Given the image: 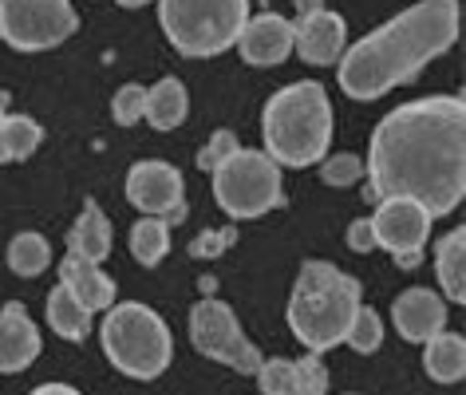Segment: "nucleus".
<instances>
[{
  "label": "nucleus",
  "mask_w": 466,
  "mask_h": 395,
  "mask_svg": "<svg viewBox=\"0 0 466 395\" xmlns=\"http://www.w3.org/2000/svg\"><path fill=\"white\" fill-rule=\"evenodd\" d=\"M182 190H186L182 170L170 167V162L147 158L127 170V202L150 218H182L186 214Z\"/></svg>",
  "instance_id": "obj_11"
},
{
  "label": "nucleus",
  "mask_w": 466,
  "mask_h": 395,
  "mask_svg": "<svg viewBox=\"0 0 466 395\" xmlns=\"http://www.w3.org/2000/svg\"><path fill=\"white\" fill-rule=\"evenodd\" d=\"M391 324L403 340L427 344L435 332L447 329V305H442V297L431 293V289H407L391 305Z\"/></svg>",
  "instance_id": "obj_15"
},
{
  "label": "nucleus",
  "mask_w": 466,
  "mask_h": 395,
  "mask_svg": "<svg viewBox=\"0 0 466 395\" xmlns=\"http://www.w3.org/2000/svg\"><path fill=\"white\" fill-rule=\"evenodd\" d=\"M371 229H376V246L388 249L400 269H415L431 238V214L411 198H380Z\"/></svg>",
  "instance_id": "obj_10"
},
{
  "label": "nucleus",
  "mask_w": 466,
  "mask_h": 395,
  "mask_svg": "<svg viewBox=\"0 0 466 395\" xmlns=\"http://www.w3.org/2000/svg\"><path fill=\"white\" fill-rule=\"evenodd\" d=\"M435 273H439V285L454 305L466 300V229L454 226L451 234L439 238L435 246Z\"/></svg>",
  "instance_id": "obj_21"
},
{
  "label": "nucleus",
  "mask_w": 466,
  "mask_h": 395,
  "mask_svg": "<svg viewBox=\"0 0 466 395\" xmlns=\"http://www.w3.org/2000/svg\"><path fill=\"white\" fill-rule=\"evenodd\" d=\"M32 395H84V391H76V388H67V383H44V388H36Z\"/></svg>",
  "instance_id": "obj_31"
},
{
  "label": "nucleus",
  "mask_w": 466,
  "mask_h": 395,
  "mask_svg": "<svg viewBox=\"0 0 466 395\" xmlns=\"http://www.w3.org/2000/svg\"><path fill=\"white\" fill-rule=\"evenodd\" d=\"M348 246H352L356 253L380 249V246H376V229H371V218H356V222L348 226Z\"/></svg>",
  "instance_id": "obj_30"
},
{
  "label": "nucleus",
  "mask_w": 466,
  "mask_h": 395,
  "mask_svg": "<svg viewBox=\"0 0 466 395\" xmlns=\"http://www.w3.org/2000/svg\"><path fill=\"white\" fill-rule=\"evenodd\" d=\"M214 198L233 222L246 218H261L281 206V167L265 155V150H246L238 147L229 158H221L214 170Z\"/></svg>",
  "instance_id": "obj_7"
},
{
  "label": "nucleus",
  "mask_w": 466,
  "mask_h": 395,
  "mask_svg": "<svg viewBox=\"0 0 466 395\" xmlns=\"http://www.w3.org/2000/svg\"><path fill=\"white\" fill-rule=\"evenodd\" d=\"M293 48L305 64L312 67H329L344 56L348 48V25L340 13H329V8H320V13L312 16H300L293 25Z\"/></svg>",
  "instance_id": "obj_13"
},
{
  "label": "nucleus",
  "mask_w": 466,
  "mask_h": 395,
  "mask_svg": "<svg viewBox=\"0 0 466 395\" xmlns=\"http://www.w3.org/2000/svg\"><path fill=\"white\" fill-rule=\"evenodd\" d=\"M131 253L138 265H147V269H155V265L170 253V226L162 222V218H138V222L131 226Z\"/></svg>",
  "instance_id": "obj_24"
},
{
  "label": "nucleus",
  "mask_w": 466,
  "mask_h": 395,
  "mask_svg": "<svg viewBox=\"0 0 466 395\" xmlns=\"http://www.w3.org/2000/svg\"><path fill=\"white\" fill-rule=\"evenodd\" d=\"M360 309V281L332 261H305L289 297V329L309 352L344 344V332Z\"/></svg>",
  "instance_id": "obj_4"
},
{
  "label": "nucleus",
  "mask_w": 466,
  "mask_h": 395,
  "mask_svg": "<svg viewBox=\"0 0 466 395\" xmlns=\"http://www.w3.org/2000/svg\"><path fill=\"white\" fill-rule=\"evenodd\" d=\"M52 265V246L48 238L36 234V229H25L8 241V269L20 277H40Z\"/></svg>",
  "instance_id": "obj_25"
},
{
  "label": "nucleus",
  "mask_w": 466,
  "mask_h": 395,
  "mask_svg": "<svg viewBox=\"0 0 466 395\" xmlns=\"http://www.w3.org/2000/svg\"><path fill=\"white\" fill-rule=\"evenodd\" d=\"M167 40L190 60L233 48L249 20V0H158Z\"/></svg>",
  "instance_id": "obj_6"
},
{
  "label": "nucleus",
  "mask_w": 466,
  "mask_h": 395,
  "mask_svg": "<svg viewBox=\"0 0 466 395\" xmlns=\"http://www.w3.org/2000/svg\"><path fill=\"white\" fill-rule=\"evenodd\" d=\"M423 368L435 383H462L466 376V340L459 332H435L423 344Z\"/></svg>",
  "instance_id": "obj_20"
},
{
  "label": "nucleus",
  "mask_w": 466,
  "mask_h": 395,
  "mask_svg": "<svg viewBox=\"0 0 466 395\" xmlns=\"http://www.w3.org/2000/svg\"><path fill=\"white\" fill-rule=\"evenodd\" d=\"M79 28L72 0H0V40L16 52H48Z\"/></svg>",
  "instance_id": "obj_8"
},
{
  "label": "nucleus",
  "mask_w": 466,
  "mask_h": 395,
  "mask_svg": "<svg viewBox=\"0 0 466 395\" xmlns=\"http://www.w3.org/2000/svg\"><path fill=\"white\" fill-rule=\"evenodd\" d=\"M48 324L56 336H64V340H87L91 336V312L79 305V300L67 293L64 285H56L48 293Z\"/></svg>",
  "instance_id": "obj_22"
},
{
  "label": "nucleus",
  "mask_w": 466,
  "mask_h": 395,
  "mask_svg": "<svg viewBox=\"0 0 466 395\" xmlns=\"http://www.w3.org/2000/svg\"><path fill=\"white\" fill-rule=\"evenodd\" d=\"M344 344L356 348L360 356H371V352H376V348L383 344V317H380L376 309L360 305L356 317H352V324H348V332H344Z\"/></svg>",
  "instance_id": "obj_26"
},
{
  "label": "nucleus",
  "mask_w": 466,
  "mask_h": 395,
  "mask_svg": "<svg viewBox=\"0 0 466 395\" xmlns=\"http://www.w3.org/2000/svg\"><path fill=\"white\" fill-rule=\"evenodd\" d=\"M115 5H123V8H143V5H150V0H115Z\"/></svg>",
  "instance_id": "obj_33"
},
{
  "label": "nucleus",
  "mask_w": 466,
  "mask_h": 395,
  "mask_svg": "<svg viewBox=\"0 0 466 395\" xmlns=\"http://www.w3.org/2000/svg\"><path fill=\"white\" fill-rule=\"evenodd\" d=\"M238 147H241V143H238V135H233V131H218L202 150H198V167H202V170H214L218 162L229 158Z\"/></svg>",
  "instance_id": "obj_29"
},
{
  "label": "nucleus",
  "mask_w": 466,
  "mask_h": 395,
  "mask_svg": "<svg viewBox=\"0 0 466 395\" xmlns=\"http://www.w3.org/2000/svg\"><path fill=\"white\" fill-rule=\"evenodd\" d=\"M238 48H241V60L253 64V67L285 64L289 52H293V20H285L281 13L249 16L246 28H241V36H238Z\"/></svg>",
  "instance_id": "obj_14"
},
{
  "label": "nucleus",
  "mask_w": 466,
  "mask_h": 395,
  "mask_svg": "<svg viewBox=\"0 0 466 395\" xmlns=\"http://www.w3.org/2000/svg\"><path fill=\"white\" fill-rule=\"evenodd\" d=\"M186 111H190V96H186V84L182 79H158L155 87H147L143 96V119L155 127V131H174V127H182Z\"/></svg>",
  "instance_id": "obj_18"
},
{
  "label": "nucleus",
  "mask_w": 466,
  "mask_h": 395,
  "mask_svg": "<svg viewBox=\"0 0 466 395\" xmlns=\"http://www.w3.org/2000/svg\"><path fill=\"white\" fill-rule=\"evenodd\" d=\"M40 356V329L25 305L0 309V376L25 371Z\"/></svg>",
  "instance_id": "obj_16"
},
{
  "label": "nucleus",
  "mask_w": 466,
  "mask_h": 395,
  "mask_svg": "<svg viewBox=\"0 0 466 395\" xmlns=\"http://www.w3.org/2000/svg\"><path fill=\"white\" fill-rule=\"evenodd\" d=\"M190 340L202 356L218 360V364H226L233 371H249L253 376V371L261 368V352L249 344V336L241 332L233 309L218 297L198 300L190 309Z\"/></svg>",
  "instance_id": "obj_9"
},
{
  "label": "nucleus",
  "mask_w": 466,
  "mask_h": 395,
  "mask_svg": "<svg viewBox=\"0 0 466 395\" xmlns=\"http://www.w3.org/2000/svg\"><path fill=\"white\" fill-rule=\"evenodd\" d=\"M320 178L329 182V186H352L364 178V158L360 155H332V158H324V167H320Z\"/></svg>",
  "instance_id": "obj_27"
},
{
  "label": "nucleus",
  "mask_w": 466,
  "mask_h": 395,
  "mask_svg": "<svg viewBox=\"0 0 466 395\" xmlns=\"http://www.w3.org/2000/svg\"><path fill=\"white\" fill-rule=\"evenodd\" d=\"M60 285L72 293L87 312H107L115 305V281L99 269V261H84L67 253L60 265Z\"/></svg>",
  "instance_id": "obj_17"
},
{
  "label": "nucleus",
  "mask_w": 466,
  "mask_h": 395,
  "mask_svg": "<svg viewBox=\"0 0 466 395\" xmlns=\"http://www.w3.org/2000/svg\"><path fill=\"white\" fill-rule=\"evenodd\" d=\"M67 253L84 261H103L111 253V222L99 210V202H84L79 222L67 229Z\"/></svg>",
  "instance_id": "obj_19"
},
{
  "label": "nucleus",
  "mask_w": 466,
  "mask_h": 395,
  "mask_svg": "<svg viewBox=\"0 0 466 395\" xmlns=\"http://www.w3.org/2000/svg\"><path fill=\"white\" fill-rule=\"evenodd\" d=\"M99 344L107 352L111 368L131 380H158L174 360V336L167 320L150 305H138V300H123V305L107 309Z\"/></svg>",
  "instance_id": "obj_5"
},
{
  "label": "nucleus",
  "mask_w": 466,
  "mask_h": 395,
  "mask_svg": "<svg viewBox=\"0 0 466 395\" xmlns=\"http://www.w3.org/2000/svg\"><path fill=\"white\" fill-rule=\"evenodd\" d=\"M40 123L32 115H0V162H25L40 147Z\"/></svg>",
  "instance_id": "obj_23"
},
{
  "label": "nucleus",
  "mask_w": 466,
  "mask_h": 395,
  "mask_svg": "<svg viewBox=\"0 0 466 395\" xmlns=\"http://www.w3.org/2000/svg\"><path fill=\"white\" fill-rule=\"evenodd\" d=\"M368 198H411L431 218L454 214L466 198V103L462 96L411 99L371 135Z\"/></svg>",
  "instance_id": "obj_1"
},
{
  "label": "nucleus",
  "mask_w": 466,
  "mask_h": 395,
  "mask_svg": "<svg viewBox=\"0 0 466 395\" xmlns=\"http://www.w3.org/2000/svg\"><path fill=\"white\" fill-rule=\"evenodd\" d=\"M320 8H324L320 0H297V13L300 16H312V13H320Z\"/></svg>",
  "instance_id": "obj_32"
},
{
  "label": "nucleus",
  "mask_w": 466,
  "mask_h": 395,
  "mask_svg": "<svg viewBox=\"0 0 466 395\" xmlns=\"http://www.w3.org/2000/svg\"><path fill=\"white\" fill-rule=\"evenodd\" d=\"M265 155L277 167L305 170L312 162L329 158L332 143V103L317 79H297L281 87L261 111Z\"/></svg>",
  "instance_id": "obj_3"
},
{
  "label": "nucleus",
  "mask_w": 466,
  "mask_h": 395,
  "mask_svg": "<svg viewBox=\"0 0 466 395\" xmlns=\"http://www.w3.org/2000/svg\"><path fill=\"white\" fill-rule=\"evenodd\" d=\"M462 25L459 0H419L407 13H400L336 60V76H340L344 96L352 99H380L391 87H403L423 72L431 60L454 48Z\"/></svg>",
  "instance_id": "obj_2"
},
{
  "label": "nucleus",
  "mask_w": 466,
  "mask_h": 395,
  "mask_svg": "<svg viewBox=\"0 0 466 395\" xmlns=\"http://www.w3.org/2000/svg\"><path fill=\"white\" fill-rule=\"evenodd\" d=\"M143 96H147V87H138V84H123L119 91H115V99H111L115 123L135 127L138 119H143Z\"/></svg>",
  "instance_id": "obj_28"
},
{
  "label": "nucleus",
  "mask_w": 466,
  "mask_h": 395,
  "mask_svg": "<svg viewBox=\"0 0 466 395\" xmlns=\"http://www.w3.org/2000/svg\"><path fill=\"white\" fill-rule=\"evenodd\" d=\"M258 376L261 395H324L329 391V368L320 364L317 352L300 356V360H261Z\"/></svg>",
  "instance_id": "obj_12"
}]
</instances>
